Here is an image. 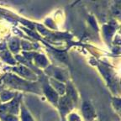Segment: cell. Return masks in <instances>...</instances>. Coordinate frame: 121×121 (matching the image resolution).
I'll use <instances>...</instances> for the list:
<instances>
[{"label":"cell","mask_w":121,"mask_h":121,"mask_svg":"<svg viewBox=\"0 0 121 121\" xmlns=\"http://www.w3.org/2000/svg\"><path fill=\"white\" fill-rule=\"evenodd\" d=\"M11 48L12 50H13V51H16V50L18 49V47H19V45H18V42L16 41V40H13V41L11 42Z\"/></svg>","instance_id":"ba28073f"},{"label":"cell","mask_w":121,"mask_h":121,"mask_svg":"<svg viewBox=\"0 0 121 121\" xmlns=\"http://www.w3.org/2000/svg\"><path fill=\"white\" fill-rule=\"evenodd\" d=\"M6 119L8 121H16V119H14V117H12V116H8Z\"/></svg>","instance_id":"30bf717a"},{"label":"cell","mask_w":121,"mask_h":121,"mask_svg":"<svg viewBox=\"0 0 121 121\" xmlns=\"http://www.w3.org/2000/svg\"><path fill=\"white\" fill-rule=\"evenodd\" d=\"M22 118H23V121H33L32 118L30 117V115L25 110H23Z\"/></svg>","instance_id":"8992f818"},{"label":"cell","mask_w":121,"mask_h":121,"mask_svg":"<svg viewBox=\"0 0 121 121\" xmlns=\"http://www.w3.org/2000/svg\"><path fill=\"white\" fill-rule=\"evenodd\" d=\"M60 108L64 111H69V110L72 108V101L67 96L66 97H63V98H60Z\"/></svg>","instance_id":"7a4b0ae2"},{"label":"cell","mask_w":121,"mask_h":121,"mask_svg":"<svg viewBox=\"0 0 121 121\" xmlns=\"http://www.w3.org/2000/svg\"><path fill=\"white\" fill-rule=\"evenodd\" d=\"M67 93H68V98H72V100H76L77 99V95H76V92L75 90H74L73 88H72V87H71V86H69V87H67Z\"/></svg>","instance_id":"277c9868"},{"label":"cell","mask_w":121,"mask_h":121,"mask_svg":"<svg viewBox=\"0 0 121 121\" xmlns=\"http://www.w3.org/2000/svg\"><path fill=\"white\" fill-rule=\"evenodd\" d=\"M82 111H83V114L86 117L87 119H93L94 118L95 114H94V110H93V107L88 104V103H84L82 106Z\"/></svg>","instance_id":"6da1fadb"},{"label":"cell","mask_w":121,"mask_h":121,"mask_svg":"<svg viewBox=\"0 0 121 121\" xmlns=\"http://www.w3.org/2000/svg\"><path fill=\"white\" fill-rule=\"evenodd\" d=\"M54 83V85H55V87L58 90V92L60 93H64V86L61 84V83H59V82H53Z\"/></svg>","instance_id":"5b68a950"},{"label":"cell","mask_w":121,"mask_h":121,"mask_svg":"<svg viewBox=\"0 0 121 121\" xmlns=\"http://www.w3.org/2000/svg\"><path fill=\"white\" fill-rule=\"evenodd\" d=\"M45 94H46V96L48 97V98H49L51 102L56 103L57 98H57V94L56 93V92L53 90L51 87H46L45 88Z\"/></svg>","instance_id":"3957f363"},{"label":"cell","mask_w":121,"mask_h":121,"mask_svg":"<svg viewBox=\"0 0 121 121\" xmlns=\"http://www.w3.org/2000/svg\"><path fill=\"white\" fill-rule=\"evenodd\" d=\"M36 60H37L38 62L40 63V65H42V66L46 65V60H45V58L43 56H36Z\"/></svg>","instance_id":"52a82bcc"},{"label":"cell","mask_w":121,"mask_h":121,"mask_svg":"<svg viewBox=\"0 0 121 121\" xmlns=\"http://www.w3.org/2000/svg\"><path fill=\"white\" fill-rule=\"evenodd\" d=\"M70 120L71 121H80V119L78 115H76V114H72L70 118Z\"/></svg>","instance_id":"9c48e42d"}]
</instances>
